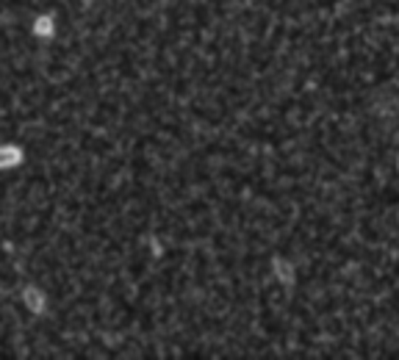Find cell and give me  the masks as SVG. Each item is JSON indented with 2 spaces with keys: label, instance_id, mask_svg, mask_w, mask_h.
I'll use <instances>...</instances> for the list:
<instances>
[{
  "label": "cell",
  "instance_id": "6da1fadb",
  "mask_svg": "<svg viewBox=\"0 0 399 360\" xmlns=\"http://www.w3.org/2000/svg\"><path fill=\"white\" fill-rule=\"evenodd\" d=\"M17 300H20V307L26 310V316L33 319V322H48L50 316V288L39 280H26L17 291Z\"/></svg>",
  "mask_w": 399,
  "mask_h": 360
},
{
  "label": "cell",
  "instance_id": "7a4b0ae2",
  "mask_svg": "<svg viewBox=\"0 0 399 360\" xmlns=\"http://www.w3.org/2000/svg\"><path fill=\"white\" fill-rule=\"evenodd\" d=\"M28 147L20 138H0V175H20L28 166Z\"/></svg>",
  "mask_w": 399,
  "mask_h": 360
},
{
  "label": "cell",
  "instance_id": "3957f363",
  "mask_svg": "<svg viewBox=\"0 0 399 360\" xmlns=\"http://www.w3.org/2000/svg\"><path fill=\"white\" fill-rule=\"evenodd\" d=\"M31 36L39 45H50L58 36V14L50 9H42L31 17Z\"/></svg>",
  "mask_w": 399,
  "mask_h": 360
},
{
  "label": "cell",
  "instance_id": "277c9868",
  "mask_svg": "<svg viewBox=\"0 0 399 360\" xmlns=\"http://www.w3.org/2000/svg\"><path fill=\"white\" fill-rule=\"evenodd\" d=\"M272 275H275V280L283 285L285 291H291L294 283H297V269H294V263L288 258H283V255H275L272 258Z\"/></svg>",
  "mask_w": 399,
  "mask_h": 360
},
{
  "label": "cell",
  "instance_id": "5b68a950",
  "mask_svg": "<svg viewBox=\"0 0 399 360\" xmlns=\"http://www.w3.org/2000/svg\"><path fill=\"white\" fill-rule=\"evenodd\" d=\"M144 247H147V258H150V261H161V258L167 255V241H164L158 233L144 236Z\"/></svg>",
  "mask_w": 399,
  "mask_h": 360
},
{
  "label": "cell",
  "instance_id": "8992f818",
  "mask_svg": "<svg viewBox=\"0 0 399 360\" xmlns=\"http://www.w3.org/2000/svg\"><path fill=\"white\" fill-rule=\"evenodd\" d=\"M78 3H81V6H84V9H92V6H94V3H97V0H78Z\"/></svg>",
  "mask_w": 399,
  "mask_h": 360
},
{
  "label": "cell",
  "instance_id": "52a82bcc",
  "mask_svg": "<svg viewBox=\"0 0 399 360\" xmlns=\"http://www.w3.org/2000/svg\"><path fill=\"white\" fill-rule=\"evenodd\" d=\"M397 169H399V156H397Z\"/></svg>",
  "mask_w": 399,
  "mask_h": 360
},
{
  "label": "cell",
  "instance_id": "ba28073f",
  "mask_svg": "<svg viewBox=\"0 0 399 360\" xmlns=\"http://www.w3.org/2000/svg\"><path fill=\"white\" fill-rule=\"evenodd\" d=\"M195 3H202V0H195Z\"/></svg>",
  "mask_w": 399,
  "mask_h": 360
}]
</instances>
